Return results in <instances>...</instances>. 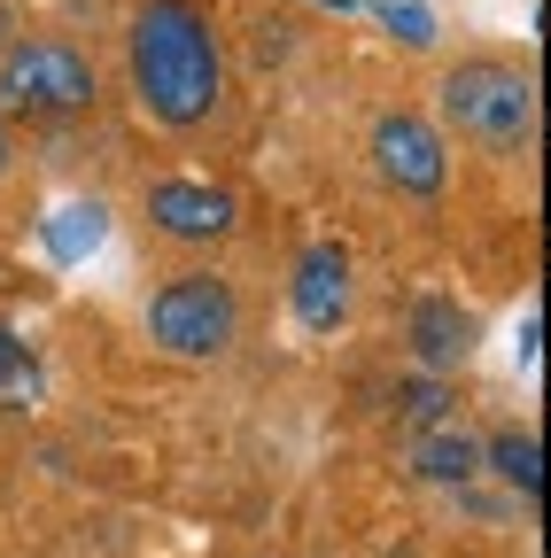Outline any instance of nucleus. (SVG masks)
<instances>
[{
    "label": "nucleus",
    "mask_w": 551,
    "mask_h": 558,
    "mask_svg": "<svg viewBox=\"0 0 551 558\" xmlns=\"http://www.w3.org/2000/svg\"><path fill=\"white\" fill-rule=\"evenodd\" d=\"M124 70H132V94H141L148 124H164V132L211 124L226 101V47L194 0H141L124 32Z\"/></svg>",
    "instance_id": "obj_1"
},
{
    "label": "nucleus",
    "mask_w": 551,
    "mask_h": 558,
    "mask_svg": "<svg viewBox=\"0 0 551 558\" xmlns=\"http://www.w3.org/2000/svg\"><path fill=\"white\" fill-rule=\"evenodd\" d=\"M435 132H458L466 148L481 156H528L536 148V117H543V94L520 62L505 54H466L435 78Z\"/></svg>",
    "instance_id": "obj_2"
},
{
    "label": "nucleus",
    "mask_w": 551,
    "mask_h": 558,
    "mask_svg": "<svg viewBox=\"0 0 551 558\" xmlns=\"http://www.w3.org/2000/svg\"><path fill=\"white\" fill-rule=\"evenodd\" d=\"M101 94L94 78V54L79 39H55V32H24L9 54H0V117L9 124H62V117H86Z\"/></svg>",
    "instance_id": "obj_3"
},
{
    "label": "nucleus",
    "mask_w": 551,
    "mask_h": 558,
    "mask_svg": "<svg viewBox=\"0 0 551 558\" xmlns=\"http://www.w3.org/2000/svg\"><path fill=\"white\" fill-rule=\"evenodd\" d=\"M148 341L164 357H179V365H218L241 341V288L226 271H211V264L171 271L148 295Z\"/></svg>",
    "instance_id": "obj_4"
},
{
    "label": "nucleus",
    "mask_w": 551,
    "mask_h": 558,
    "mask_svg": "<svg viewBox=\"0 0 551 558\" xmlns=\"http://www.w3.org/2000/svg\"><path fill=\"white\" fill-rule=\"evenodd\" d=\"M366 156H373V179H381L388 194H404V202H435V194L451 186V140H443L420 109H381Z\"/></svg>",
    "instance_id": "obj_5"
},
{
    "label": "nucleus",
    "mask_w": 551,
    "mask_h": 558,
    "mask_svg": "<svg viewBox=\"0 0 551 558\" xmlns=\"http://www.w3.org/2000/svg\"><path fill=\"white\" fill-rule=\"evenodd\" d=\"M141 209H148V233H164L179 248H218L241 233V194L211 186V179H156L141 194Z\"/></svg>",
    "instance_id": "obj_6"
},
{
    "label": "nucleus",
    "mask_w": 551,
    "mask_h": 558,
    "mask_svg": "<svg viewBox=\"0 0 551 558\" xmlns=\"http://www.w3.org/2000/svg\"><path fill=\"white\" fill-rule=\"evenodd\" d=\"M350 303H358V264L342 241H311L288 271V311L303 318V333H334L350 326Z\"/></svg>",
    "instance_id": "obj_7"
},
{
    "label": "nucleus",
    "mask_w": 551,
    "mask_h": 558,
    "mask_svg": "<svg viewBox=\"0 0 551 558\" xmlns=\"http://www.w3.org/2000/svg\"><path fill=\"white\" fill-rule=\"evenodd\" d=\"M474 341H481V318L458 303V295H411L404 311V349H411V365L420 373H466L474 357Z\"/></svg>",
    "instance_id": "obj_8"
},
{
    "label": "nucleus",
    "mask_w": 551,
    "mask_h": 558,
    "mask_svg": "<svg viewBox=\"0 0 551 558\" xmlns=\"http://www.w3.org/2000/svg\"><path fill=\"white\" fill-rule=\"evenodd\" d=\"M404 465H411V481L466 488L481 473V442L458 427V418H443V427H428V435H404Z\"/></svg>",
    "instance_id": "obj_9"
},
{
    "label": "nucleus",
    "mask_w": 551,
    "mask_h": 558,
    "mask_svg": "<svg viewBox=\"0 0 551 558\" xmlns=\"http://www.w3.org/2000/svg\"><path fill=\"white\" fill-rule=\"evenodd\" d=\"M47 403V365H39V349L0 318V418H24Z\"/></svg>",
    "instance_id": "obj_10"
},
{
    "label": "nucleus",
    "mask_w": 551,
    "mask_h": 558,
    "mask_svg": "<svg viewBox=\"0 0 551 558\" xmlns=\"http://www.w3.org/2000/svg\"><path fill=\"white\" fill-rule=\"evenodd\" d=\"M481 473H498L520 505H536L543 497V442L528 427H498L490 442H481Z\"/></svg>",
    "instance_id": "obj_11"
},
{
    "label": "nucleus",
    "mask_w": 551,
    "mask_h": 558,
    "mask_svg": "<svg viewBox=\"0 0 551 558\" xmlns=\"http://www.w3.org/2000/svg\"><path fill=\"white\" fill-rule=\"evenodd\" d=\"M396 427L404 435H428V427H443V418H458V388L443 380V373H411V380H396Z\"/></svg>",
    "instance_id": "obj_12"
},
{
    "label": "nucleus",
    "mask_w": 551,
    "mask_h": 558,
    "mask_svg": "<svg viewBox=\"0 0 551 558\" xmlns=\"http://www.w3.org/2000/svg\"><path fill=\"white\" fill-rule=\"evenodd\" d=\"M39 233H47V256H55V264H79V256H94V248H101L109 209H101V202H71V209H55Z\"/></svg>",
    "instance_id": "obj_13"
},
{
    "label": "nucleus",
    "mask_w": 551,
    "mask_h": 558,
    "mask_svg": "<svg viewBox=\"0 0 551 558\" xmlns=\"http://www.w3.org/2000/svg\"><path fill=\"white\" fill-rule=\"evenodd\" d=\"M24 39V16H16V0H0V54H9Z\"/></svg>",
    "instance_id": "obj_14"
},
{
    "label": "nucleus",
    "mask_w": 551,
    "mask_h": 558,
    "mask_svg": "<svg viewBox=\"0 0 551 558\" xmlns=\"http://www.w3.org/2000/svg\"><path fill=\"white\" fill-rule=\"evenodd\" d=\"M9 163H16V140H9V117H0V179H9Z\"/></svg>",
    "instance_id": "obj_15"
}]
</instances>
